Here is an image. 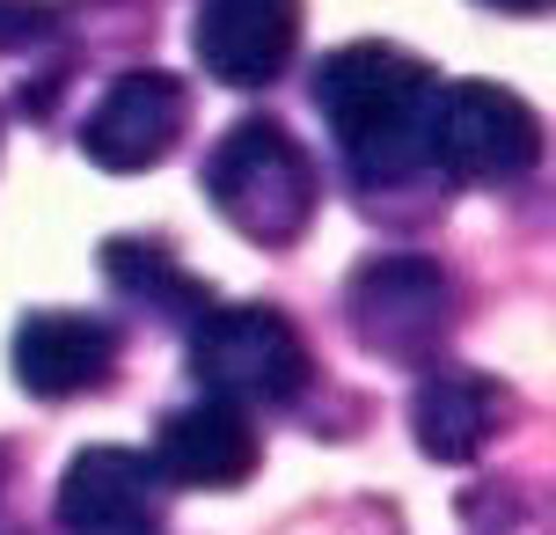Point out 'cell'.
Returning <instances> with one entry per match:
<instances>
[{
  "label": "cell",
  "mask_w": 556,
  "mask_h": 535,
  "mask_svg": "<svg viewBox=\"0 0 556 535\" xmlns=\"http://www.w3.org/2000/svg\"><path fill=\"white\" fill-rule=\"evenodd\" d=\"M432 74L395 45H344L315 66V111L330 117V140L344 162L374 184L425 170V111H432Z\"/></svg>",
  "instance_id": "6da1fadb"
},
{
  "label": "cell",
  "mask_w": 556,
  "mask_h": 535,
  "mask_svg": "<svg viewBox=\"0 0 556 535\" xmlns=\"http://www.w3.org/2000/svg\"><path fill=\"white\" fill-rule=\"evenodd\" d=\"M205 198L220 206V221L235 235H250L264 250H286L301 242L315 206H323V176H315V154H307L286 125L271 117H242L213 162H205Z\"/></svg>",
  "instance_id": "7a4b0ae2"
},
{
  "label": "cell",
  "mask_w": 556,
  "mask_h": 535,
  "mask_svg": "<svg viewBox=\"0 0 556 535\" xmlns=\"http://www.w3.org/2000/svg\"><path fill=\"white\" fill-rule=\"evenodd\" d=\"M542 162V117L498 82H440L425 111V170L462 184H520Z\"/></svg>",
  "instance_id": "3957f363"
},
{
  "label": "cell",
  "mask_w": 556,
  "mask_h": 535,
  "mask_svg": "<svg viewBox=\"0 0 556 535\" xmlns=\"http://www.w3.org/2000/svg\"><path fill=\"white\" fill-rule=\"evenodd\" d=\"M191 374L205 396L264 411L307 389V338L278 309H205L191 315Z\"/></svg>",
  "instance_id": "277c9868"
},
{
  "label": "cell",
  "mask_w": 556,
  "mask_h": 535,
  "mask_svg": "<svg viewBox=\"0 0 556 535\" xmlns=\"http://www.w3.org/2000/svg\"><path fill=\"white\" fill-rule=\"evenodd\" d=\"M344 315H352L366 352L425 366V360H440L446 331H454V279L432 257H410V250L366 257L352 272V286H344Z\"/></svg>",
  "instance_id": "5b68a950"
},
{
  "label": "cell",
  "mask_w": 556,
  "mask_h": 535,
  "mask_svg": "<svg viewBox=\"0 0 556 535\" xmlns=\"http://www.w3.org/2000/svg\"><path fill=\"white\" fill-rule=\"evenodd\" d=\"M184 117H191L184 82L162 74V66H132V74H117V82L96 96V111L81 117V154L111 176H139L184 140Z\"/></svg>",
  "instance_id": "8992f818"
},
{
  "label": "cell",
  "mask_w": 556,
  "mask_h": 535,
  "mask_svg": "<svg viewBox=\"0 0 556 535\" xmlns=\"http://www.w3.org/2000/svg\"><path fill=\"white\" fill-rule=\"evenodd\" d=\"M162 470L132 448H81L59 477V528L66 535H162Z\"/></svg>",
  "instance_id": "52a82bcc"
},
{
  "label": "cell",
  "mask_w": 556,
  "mask_h": 535,
  "mask_svg": "<svg viewBox=\"0 0 556 535\" xmlns=\"http://www.w3.org/2000/svg\"><path fill=\"white\" fill-rule=\"evenodd\" d=\"M191 52L220 88H264L301 52V0H198Z\"/></svg>",
  "instance_id": "ba28073f"
},
{
  "label": "cell",
  "mask_w": 556,
  "mask_h": 535,
  "mask_svg": "<svg viewBox=\"0 0 556 535\" xmlns=\"http://www.w3.org/2000/svg\"><path fill=\"white\" fill-rule=\"evenodd\" d=\"M15 382L29 396H45V403H66V396H88L111 382L117 366V331L103 315H74V309H45L29 315L23 331H15Z\"/></svg>",
  "instance_id": "9c48e42d"
},
{
  "label": "cell",
  "mask_w": 556,
  "mask_h": 535,
  "mask_svg": "<svg viewBox=\"0 0 556 535\" xmlns=\"http://www.w3.org/2000/svg\"><path fill=\"white\" fill-rule=\"evenodd\" d=\"M154 470H162V484H184V492H235V484H250V470H256L250 411L220 403V396L168 411L162 440H154Z\"/></svg>",
  "instance_id": "30bf717a"
},
{
  "label": "cell",
  "mask_w": 556,
  "mask_h": 535,
  "mask_svg": "<svg viewBox=\"0 0 556 535\" xmlns=\"http://www.w3.org/2000/svg\"><path fill=\"white\" fill-rule=\"evenodd\" d=\"M505 403L513 396L491 374H454V366H440L410 396V433L432 462H476V455L491 448V433L505 425Z\"/></svg>",
  "instance_id": "8fae6325"
},
{
  "label": "cell",
  "mask_w": 556,
  "mask_h": 535,
  "mask_svg": "<svg viewBox=\"0 0 556 535\" xmlns=\"http://www.w3.org/2000/svg\"><path fill=\"white\" fill-rule=\"evenodd\" d=\"M103 272L117 279V294L154 301L162 315H198L205 309V286H198L154 235H117V242H103Z\"/></svg>",
  "instance_id": "7c38bea8"
},
{
  "label": "cell",
  "mask_w": 556,
  "mask_h": 535,
  "mask_svg": "<svg viewBox=\"0 0 556 535\" xmlns=\"http://www.w3.org/2000/svg\"><path fill=\"white\" fill-rule=\"evenodd\" d=\"M37 37H52V8H29V0H0V52H23Z\"/></svg>",
  "instance_id": "4fadbf2b"
},
{
  "label": "cell",
  "mask_w": 556,
  "mask_h": 535,
  "mask_svg": "<svg viewBox=\"0 0 556 535\" xmlns=\"http://www.w3.org/2000/svg\"><path fill=\"white\" fill-rule=\"evenodd\" d=\"M483 8H505V15H534L542 0H483Z\"/></svg>",
  "instance_id": "5bb4252c"
}]
</instances>
